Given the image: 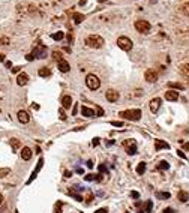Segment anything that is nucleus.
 <instances>
[{"label":"nucleus","mask_w":189,"mask_h":213,"mask_svg":"<svg viewBox=\"0 0 189 213\" xmlns=\"http://www.w3.org/2000/svg\"><path fill=\"white\" fill-rule=\"evenodd\" d=\"M86 45L90 48H101L104 45V38L99 35H90L86 38Z\"/></svg>","instance_id":"obj_1"},{"label":"nucleus","mask_w":189,"mask_h":213,"mask_svg":"<svg viewBox=\"0 0 189 213\" xmlns=\"http://www.w3.org/2000/svg\"><path fill=\"white\" fill-rule=\"evenodd\" d=\"M86 86H87L90 90H98L101 87V81H99V78H98L95 74H89V75L86 77Z\"/></svg>","instance_id":"obj_2"},{"label":"nucleus","mask_w":189,"mask_h":213,"mask_svg":"<svg viewBox=\"0 0 189 213\" xmlns=\"http://www.w3.org/2000/svg\"><path fill=\"white\" fill-rule=\"evenodd\" d=\"M119 116H120V117H125V119H128V120L137 122V120H140V117H141V110H128V111H122Z\"/></svg>","instance_id":"obj_3"},{"label":"nucleus","mask_w":189,"mask_h":213,"mask_svg":"<svg viewBox=\"0 0 189 213\" xmlns=\"http://www.w3.org/2000/svg\"><path fill=\"white\" fill-rule=\"evenodd\" d=\"M117 45H119V48L123 50V51H131L132 47H134L132 41H131L128 36H120V38L117 39Z\"/></svg>","instance_id":"obj_4"},{"label":"nucleus","mask_w":189,"mask_h":213,"mask_svg":"<svg viewBox=\"0 0 189 213\" xmlns=\"http://www.w3.org/2000/svg\"><path fill=\"white\" fill-rule=\"evenodd\" d=\"M135 29H137L140 33H149L150 24L147 21H144V20H137V21H135Z\"/></svg>","instance_id":"obj_5"},{"label":"nucleus","mask_w":189,"mask_h":213,"mask_svg":"<svg viewBox=\"0 0 189 213\" xmlns=\"http://www.w3.org/2000/svg\"><path fill=\"white\" fill-rule=\"evenodd\" d=\"M32 56L35 59H45L47 57V48L44 45H38L35 48V51L32 53Z\"/></svg>","instance_id":"obj_6"},{"label":"nucleus","mask_w":189,"mask_h":213,"mask_svg":"<svg viewBox=\"0 0 189 213\" xmlns=\"http://www.w3.org/2000/svg\"><path fill=\"white\" fill-rule=\"evenodd\" d=\"M144 78H146L147 83H155V81L158 80V74H156L155 69H147V71L144 72Z\"/></svg>","instance_id":"obj_7"},{"label":"nucleus","mask_w":189,"mask_h":213,"mask_svg":"<svg viewBox=\"0 0 189 213\" xmlns=\"http://www.w3.org/2000/svg\"><path fill=\"white\" fill-rule=\"evenodd\" d=\"M125 147H126L128 155H135L137 153V144H135L134 140H126L125 141Z\"/></svg>","instance_id":"obj_8"},{"label":"nucleus","mask_w":189,"mask_h":213,"mask_svg":"<svg viewBox=\"0 0 189 213\" xmlns=\"http://www.w3.org/2000/svg\"><path fill=\"white\" fill-rule=\"evenodd\" d=\"M105 98H107V101H110V102L119 101V92H117V90H114V89L107 90V92H105Z\"/></svg>","instance_id":"obj_9"},{"label":"nucleus","mask_w":189,"mask_h":213,"mask_svg":"<svg viewBox=\"0 0 189 213\" xmlns=\"http://www.w3.org/2000/svg\"><path fill=\"white\" fill-rule=\"evenodd\" d=\"M57 68H59L60 72H63V74H66L69 69H71V66H69V63L65 60V59H60L59 62H57Z\"/></svg>","instance_id":"obj_10"},{"label":"nucleus","mask_w":189,"mask_h":213,"mask_svg":"<svg viewBox=\"0 0 189 213\" xmlns=\"http://www.w3.org/2000/svg\"><path fill=\"white\" fill-rule=\"evenodd\" d=\"M150 111L152 113H158L159 111V108H161V99L159 98H155V99H152L150 101Z\"/></svg>","instance_id":"obj_11"},{"label":"nucleus","mask_w":189,"mask_h":213,"mask_svg":"<svg viewBox=\"0 0 189 213\" xmlns=\"http://www.w3.org/2000/svg\"><path fill=\"white\" fill-rule=\"evenodd\" d=\"M17 117H18V120L21 122V123H29V120H30V116H29V113L27 111H18V114H17Z\"/></svg>","instance_id":"obj_12"},{"label":"nucleus","mask_w":189,"mask_h":213,"mask_svg":"<svg viewBox=\"0 0 189 213\" xmlns=\"http://www.w3.org/2000/svg\"><path fill=\"white\" fill-rule=\"evenodd\" d=\"M165 99L167 101H171V102L177 101L179 99V92H176V90H168V92L165 93Z\"/></svg>","instance_id":"obj_13"},{"label":"nucleus","mask_w":189,"mask_h":213,"mask_svg":"<svg viewBox=\"0 0 189 213\" xmlns=\"http://www.w3.org/2000/svg\"><path fill=\"white\" fill-rule=\"evenodd\" d=\"M155 149L159 152V150H162V149H170V144L167 143V141H162V140H158V141H155Z\"/></svg>","instance_id":"obj_14"},{"label":"nucleus","mask_w":189,"mask_h":213,"mask_svg":"<svg viewBox=\"0 0 189 213\" xmlns=\"http://www.w3.org/2000/svg\"><path fill=\"white\" fill-rule=\"evenodd\" d=\"M27 81H29L27 74H18V77H17V84H18V86H26Z\"/></svg>","instance_id":"obj_15"},{"label":"nucleus","mask_w":189,"mask_h":213,"mask_svg":"<svg viewBox=\"0 0 189 213\" xmlns=\"http://www.w3.org/2000/svg\"><path fill=\"white\" fill-rule=\"evenodd\" d=\"M21 158H23L24 161H30V159H32V150H30L29 147H23V150H21Z\"/></svg>","instance_id":"obj_16"},{"label":"nucleus","mask_w":189,"mask_h":213,"mask_svg":"<svg viewBox=\"0 0 189 213\" xmlns=\"http://www.w3.org/2000/svg\"><path fill=\"white\" fill-rule=\"evenodd\" d=\"M62 105H63V108H71L72 105V98L69 96V95H66V96H63V99H62Z\"/></svg>","instance_id":"obj_17"},{"label":"nucleus","mask_w":189,"mask_h":213,"mask_svg":"<svg viewBox=\"0 0 189 213\" xmlns=\"http://www.w3.org/2000/svg\"><path fill=\"white\" fill-rule=\"evenodd\" d=\"M81 114L84 117H93L95 116V110H90L87 107H81Z\"/></svg>","instance_id":"obj_18"},{"label":"nucleus","mask_w":189,"mask_h":213,"mask_svg":"<svg viewBox=\"0 0 189 213\" xmlns=\"http://www.w3.org/2000/svg\"><path fill=\"white\" fill-rule=\"evenodd\" d=\"M188 198H189V195H188V192H185V191H180L177 194V200L180 203H186L188 201Z\"/></svg>","instance_id":"obj_19"},{"label":"nucleus","mask_w":189,"mask_h":213,"mask_svg":"<svg viewBox=\"0 0 189 213\" xmlns=\"http://www.w3.org/2000/svg\"><path fill=\"white\" fill-rule=\"evenodd\" d=\"M51 75V71L48 69V68H41L39 69V77H42V78H47V77H50Z\"/></svg>","instance_id":"obj_20"},{"label":"nucleus","mask_w":189,"mask_h":213,"mask_svg":"<svg viewBox=\"0 0 189 213\" xmlns=\"http://www.w3.org/2000/svg\"><path fill=\"white\" fill-rule=\"evenodd\" d=\"M179 71H180V74H182V75H185V77H189V63H185V65H182V66L179 68Z\"/></svg>","instance_id":"obj_21"},{"label":"nucleus","mask_w":189,"mask_h":213,"mask_svg":"<svg viewBox=\"0 0 189 213\" xmlns=\"http://www.w3.org/2000/svg\"><path fill=\"white\" fill-rule=\"evenodd\" d=\"M42 164H44V161H42V159H39V162H38V167H36V170H35V171H33V173H32V177L29 179V183H30V182H32V180H33V179H35V177H36V174H38V171H39V170L42 168Z\"/></svg>","instance_id":"obj_22"},{"label":"nucleus","mask_w":189,"mask_h":213,"mask_svg":"<svg viewBox=\"0 0 189 213\" xmlns=\"http://www.w3.org/2000/svg\"><path fill=\"white\" fill-rule=\"evenodd\" d=\"M144 173H146V164H144V162H140V164L137 165V174H138V176H143Z\"/></svg>","instance_id":"obj_23"},{"label":"nucleus","mask_w":189,"mask_h":213,"mask_svg":"<svg viewBox=\"0 0 189 213\" xmlns=\"http://www.w3.org/2000/svg\"><path fill=\"white\" fill-rule=\"evenodd\" d=\"M74 21L77 23V24H80L81 21H84V15H83V14L75 12V14H74Z\"/></svg>","instance_id":"obj_24"},{"label":"nucleus","mask_w":189,"mask_h":213,"mask_svg":"<svg viewBox=\"0 0 189 213\" xmlns=\"http://www.w3.org/2000/svg\"><path fill=\"white\" fill-rule=\"evenodd\" d=\"M156 197H158V198H161V200H168L171 195H170V192H158V194H156Z\"/></svg>","instance_id":"obj_25"},{"label":"nucleus","mask_w":189,"mask_h":213,"mask_svg":"<svg viewBox=\"0 0 189 213\" xmlns=\"http://www.w3.org/2000/svg\"><path fill=\"white\" fill-rule=\"evenodd\" d=\"M158 168H159V170H168V168H170V164H168L167 161H161V162H159V165H158Z\"/></svg>","instance_id":"obj_26"},{"label":"nucleus","mask_w":189,"mask_h":213,"mask_svg":"<svg viewBox=\"0 0 189 213\" xmlns=\"http://www.w3.org/2000/svg\"><path fill=\"white\" fill-rule=\"evenodd\" d=\"M9 38H6V36H2L0 38V47H5V45H9Z\"/></svg>","instance_id":"obj_27"},{"label":"nucleus","mask_w":189,"mask_h":213,"mask_svg":"<svg viewBox=\"0 0 189 213\" xmlns=\"http://www.w3.org/2000/svg\"><path fill=\"white\" fill-rule=\"evenodd\" d=\"M63 32H57V33H54V35H51V38L54 39V41H60V39H63Z\"/></svg>","instance_id":"obj_28"},{"label":"nucleus","mask_w":189,"mask_h":213,"mask_svg":"<svg viewBox=\"0 0 189 213\" xmlns=\"http://www.w3.org/2000/svg\"><path fill=\"white\" fill-rule=\"evenodd\" d=\"M170 87H173V89H179V90L185 89V86H183V84H179V83H170Z\"/></svg>","instance_id":"obj_29"},{"label":"nucleus","mask_w":189,"mask_h":213,"mask_svg":"<svg viewBox=\"0 0 189 213\" xmlns=\"http://www.w3.org/2000/svg\"><path fill=\"white\" fill-rule=\"evenodd\" d=\"M180 9H182V12H183L185 15H189V2L188 3H185V5H182Z\"/></svg>","instance_id":"obj_30"},{"label":"nucleus","mask_w":189,"mask_h":213,"mask_svg":"<svg viewBox=\"0 0 189 213\" xmlns=\"http://www.w3.org/2000/svg\"><path fill=\"white\" fill-rule=\"evenodd\" d=\"M152 207H153V203L152 201L146 203V213H152Z\"/></svg>","instance_id":"obj_31"},{"label":"nucleus","mask_w":189,"mask_h":213,"mask_svg":"<svg viewBox=\"0 0 189 213\" xmlns=\"http://www.w3.org/2000/svg\"><path fill=\"white\" fill-rule=\"evenodd\" d=\"M11 144H12V147H14V149L17 150V149L20 147V141H18L17 138H12V140H11Z\"/></svg>","instance_id":"obj_32"},{"label":"nucleus","mask_w":189,"mask_h":213,"mask_svg":"<svg viewBox=\"0 0 189 213\" xmlns=\"http://www.w3.org/2000/svg\"><path fill=\"white\" fill-rule=\"evenodd\" d=\"M9 171H11L9 168H2L0 170V177H5L6 174H9Z\"/></svg>","instance_id":"obj_33"},{"label":"nucleus","mask_w":189,"mask_h":213,"mask_svg":"<svg viewBox=\"0 0 189 213\" xmlns=\"http://www.w3.org/2000/svg\"><path fill=\"white\" fill-rule=\"evenodd\" d=\"M131 197H132L134 200H138V198H140V194H138L137 191H132L131 192Z\"/></svg>","instance_id":"obj_34"},{"label":"nucleus","mask_w":189,"mask_h":213,"mask_svg":"<svg viewBox=\"0 0 189 213\" xmlns=\"http://www.w3.org/2000/svg\"><path fill=\"white\" fill-rule=\"evenodd\" d=\"M59 114H60V119H62V120H66V114H65V111H63V108H60L59 110Z\"/></svg>","instance_id":"obj_35"},{"label":"nucleus","mask_w":189,"mask_h":213,"mask_svg":"<svg viewBox=\"0 0 189 213\" xmlns=\"http://www.w3.org/2000/svg\"><path fill=\"white\" fill-rule=\"evenodd\" d=\"M53 57H54V59H57V60H60V59H62V53H59V51H54V53H53Z\"/></svg>","instance_id":"obj_36"},{"label":"nucleus","mask_w":189,"mask_h":213,"mask_svg":"<svg viewBox=\"0 0 189 213\" xmlns=\"http://www.w3.org/2000/svg\"><path fill=\"white\" fill-rule=\"evenodd\" d=\"M99 173H101V174L107 173V168H105V165H104V164H101V165H99Z\"/></svg>","instance_id":"obj_37"},{"label":"nucleus","mask_w":189,"mask_h":213,"mask_svg":"<svg viewBox=\"0 0 189 213\" xmlns=\"http://www.w3.org/2000/svg\"><path fill=\"white\" fill-rule=\"evenodd\" d=\"M111 125H113V126H117V128L123 126V123H122V122H111Z\"/></svg>","instance_id":"obj_38"},{"label":"nucleus","mask_w":189,"mask_h":213,"mask_svg":"<svg viewBox=\"0 0 189 213\" xmlns=\"http://www.w3.org/2000/svg\"><path fill=\"white\" fill-rule=\"evenodd\" d=\"M60 206H62V204H57V206H56V210H54V213H62V210H60Z\"/></svg>","instance_id":"obj_39"},{"label":"nucleus","mask_w":189,"mask_h":213,"mask_svg":"<svg viewBox=\"0 0 189 213\" xmlns=\"http://www.w3.org/2000/svg\"><path fill=\"white\" fill-rule=\"evenodd\" d=\"M95 213H108V210H107V209H98Z\"/></svg>","instance_id":"obj_40"},{"label":"nucleus","mask_w":189,"mask_h":213,"mask_svg":"<svg viewBox=\"0 0 189 213\" xmlns=\"http://www.w3.org/2000/svg\"><path fill=\"white\" fill-rule=\"evenodd\" d=\"M63 174H65V177H71V176H72V171H65Z\"/></svg>","instance_id":"obj_41"},{"label":"nucleus","mask_w":189,"mask_h":213,"mask_svg":"<svg viewBox=\"0 0 189 213\" xmlns=\"http://www.w3.org/2000/svg\"><path fill=\"white\" fill-rule=\"evenodd\" d=\"M164 213H174V210H173L171 207H168V209H165V210H164Z\"/></svg>","instance_id":"obj_42"},{"label":"nucleus","mask_w":189,"mask_h":213,"mask_svg":"<svg viewBox=\"0 0 189 213\" xmlns=\"http://www.w3.org/2000/svg\"><path fill=\"white\" fill-rule=\"evenodd\" d=\"M26 59H27V60H29V62H32V60H33V59H35V57L32 56V54H27V56H26Z\"/></svg>","instance_id":"obj_43"},{"label":"nucleus","mask_w":189,"mask_h":213,"mask_svg":"<svg viewBox=\"0 0 189 213\" xmlns=\"http://www.w3.org/2000/svg\"><path fill=\"white\" fill-rule=\"evenodd\" d=\"M32 108H33V110H39V105H38V104H35V102H33V104H32Z\"/></svg>","instance_id":"obj_44"},{"label":"nucleus","mask_w":189,"mask_h":213,"mask_svg":"<svg viewBox=\"0 0 189 213\" xmlns=\"http://www.w3.org/2000/svg\"><path fill=\"white\" fill-rule=\"evenodd\" d=\"M96 108H98V116H102V114H104L102 108H99V107H96Z\"/></svg>","instance_id":"obj_45"},{"label":"nucleus","mask_w":189,"mask_h":213,"mask_svg":"<svg viewBox=\"0 0 189 213\" xmlns=\"http://www.w3.org/2000/svg\"><path fill=\"white\" fill-rule=\"evenodd\" d=\"M87 167H89V168H93V162H92V161H87Z\"/></svg>","instance_id":"obj_46"},{"label":"nucleus","mask_w":189,"mask_h":213,"mask_svg":"<svg viewBox=\"0 0 189 213\" xmlns=\"http://www.w3.org/2000/svg\"><path fill=\"white\" fill-rule=\"evenodd\" d=\"M99 144V138H95L93 140V146H98Z\"/></svg>","instance_id":"obj_47"},{"label":"nucleus","mask_w":189,"mask_h":213,"mask_svg":"<svg viewBox=\"0 0 189 213\" xmlns=\"http://www.w3.org/2000/svg\"><path fill=\"white\" fill-rule=\"evenodd\" d=\"M77 111H78V108H77V105L74 107V110H72V114H77Z\"/></svg>","instance_id":"obj_48"},{"label":"nucleus","mask_w":189,"mask_h":213,"mask_svg":"<svg viewBox=\"0 0 189 213\" xmlns=\"http://www.w3.org/2000/svg\"><path fill=\"white\" fill-rule=\"evenodd\" d=\"M177 153H179V156H180V158H185V153H183V152H180V150H179Z\"/></svg>","instance_id":"obj_49"},{"label":"nucleus","mask_w":189,"mask_h":213,"mask_svg":"<svg viewBox=\"0 0 189 213\" xmlns=\"http://www.w3.org/2000/svg\"><path fill=\"white\" fill-rule=\"evenodd\" d=\"M86 3H87V0H80V5H81V6H83V5H86Z\"/></svg>","instance_id":"obj_50"},{"label":"nucleus","mask_w":189,"mask_h":213,"mask_svg":"<svg viewBox=\"0 0 189 213\" xmlns=\"http://www.w3.org/2000/svg\"><path fill=\"white\" fill-rule=\"evenodd\" d=\"M0 62H5V56L3 54H0Z\"/></svg>","instance_id":"obj_51"},{"label":"nucleus","mask_w":189,"mask_h":213,"mask_svg":"<svg viewBox=\"0 0 189 213\" xmlns=\"http://www.w3.org/2000/svg\"><path fill=\"white\" fill-rule=\"evenodd\" d=\"M2 203H3V195L0 194V204H2Z\"/></svg>","instance_id":"obj_52"},{"label":"nucleus","mask_w":189,"mask_h":213,"mask_svg":"<svg viewBox=\"0 0 189 213\" xmlns=\"http://www.w3.org/2000/svg\"><path fill=\"white\" fill-rule=\"evenodd\" d=\"M98 2H105V0H98Z\"/></svg>","instance_id":"obj_53"},{"label":"nucleus","mask_w":189,"mask_h":213,"mask_svg":"<svg viewBox=\"0 0 189 213\" xmlns=\"http://www.w3.org/2000/svg\"><path fill=\"white\" fill-rule=\"evenodd\" d=\"M15 213H18V212H15Z\"/></svg>","instance_id":"obj_54"}]
</instances>
